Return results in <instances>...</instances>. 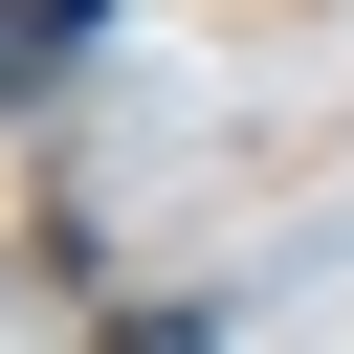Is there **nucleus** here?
Segmentation results:
<instances>
[{"mask_svg":"<svg viewBox=\"0 0 354 354\" xmlns=\"http://www.w3.org/2000/svg\"><path fill=\"white\" fill-rule=\"evenodd\" d=\"M111 0H0V111H44V66H88Z\"/></svg>","mask_w":354,"mask_h":354,"instance_id":"f257e3e1","label":"nucleus"}]
</instances>
